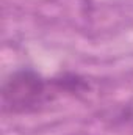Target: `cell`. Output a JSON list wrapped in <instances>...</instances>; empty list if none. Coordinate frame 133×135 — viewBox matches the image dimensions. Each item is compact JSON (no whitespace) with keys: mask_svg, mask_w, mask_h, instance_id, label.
<instances>
[{"mask_svg":"<svg viewBox=\"0 0 133 135\" xmlns=\"http://www.w3.org/2000/svg\"><path fill=\"white\" fill-rule=\"evenodd\" d=\"M108 121H110V126L113 129H117V131H122L125 134L133 135V99L116 107L110 113Z\"/></svg>","mask_w":133,"mask_h":135,"instance_id":"obj_2","label":"cell"},{"mask_svg":"<svg viewBox=\"0 0 133 135\" xmlns=\"http://www.w3.org/2000/svg\"><path fill=\"white\" fill-rule=\"evenodd\" d=\"M60 93L55 80H45L33 69H19L6 77L2 86L3 110L8 113H32Z\"/></svg>","mask_w":133,"mask_h":135,"instance_id":"obj_1","label":"cell"}]
</instances>
